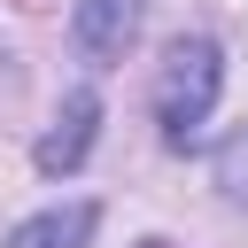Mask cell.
I'll return each instance as SVG.
<instances>
[{
    "mask_svg": "<svg viewBox=\"0 0 248 248\" xmlns=\"http://www.w3.org/2000/svg\"><path fill=\"white\" fill-rule=\"evenodd\" d=\"M217 93H225V54H217V39H170V54H163V78H155V124H163V147H194L202 140V124H209V108H217Z\"/></svg>",
    "mask_w": 248,
    "mask_h": 248,
    "instance_id": "1",
    "label": "cell"
},
{
    "mask_svg": "<svg viewBox=\"0 0 248 248\" xmlns=\"http://www.w3.org/2000/svg\"><path fill=\"white\" fill-rule=\"evenodd\" d=\"M209 170H217V186H225V202H240V209H248V124L217 140V155H209Z\"/></svg>",
    "mask_w": 248,
    "mask_h": 248,
    "instance_id": "5",
    "label": "cell"
},
{
    "mask_svg": "<svg viewBox=\"0 0 248 248\" xmlns=\"http://www.w3.org/2000/svg\"><path fill=\"white\" fill-rule=\"evenodd\" d=\"M93 225H101V202H54V209L23 217L0 248H93Z\"/></svg>",
    "mask_w": 248,
    "mask_h": 248,
    "instance_id": "4",
    "label": "cell"
},
{
    "mask_svg": "<svg viewBox=\"0 0 248 248\" xmlns=\"http://www.w3.org/2000/svg\"><path fill=\"white\" fill-rule=\"evenodd\" d=\"M140 16H147V0H78L70 8V39H78L85 62H116L140 39Z\"/></svg>",
    "mask_w": 248,
    "mask_h": 248,
    "instance_id": "3",
    "label": "cell"
},
{
    "mask_svg": "<svg viewBox=\"0 0 248 248\" xmlns=\"http://www.w3.org/2000/svg\"><path fill=\"white\" fill-rule=\"evenodd\" d=\"M93 140H101V93H93V85H70V93H62V108H54V124L39 132L31 163H39L46 178H70V170L93 155Z\"/></svg>",
    "mask_w": 248,
    "mask_h": 248,
    "instance_id": "2",
    "label": "cell"
}]
</instances>
